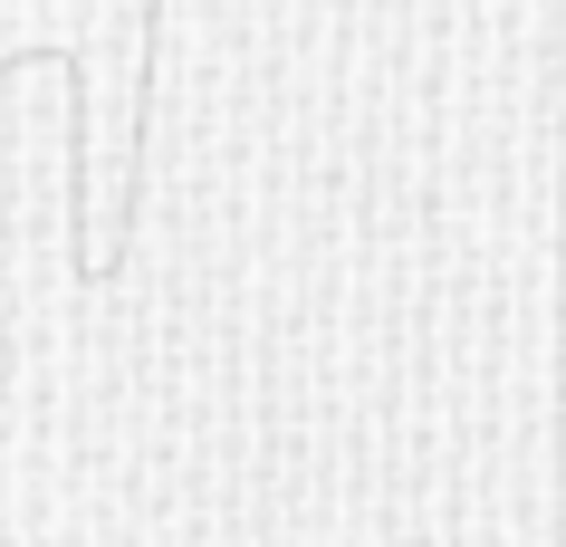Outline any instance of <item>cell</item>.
I'll return each instance as SVG.
<instances>
[]
</instances>
